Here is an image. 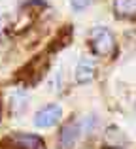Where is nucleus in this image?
<instances>
[{"mask_svg":"<svg viewBox=\"0 0 136 149\" xmlns=\"http://www.w3.org/2000/svg\"><path fill=\"white\" fill-rule=\"evenodd\" d=\"M89 4H91V0H70V8H72L74 11H83L89 8Z\"/></svg>","mask_w":136,"mask_h":149,"instance_id":"7","label":"nucleus"},{"mask_svg":"<svg viewBox=\"0 0 136 149\" xmlns=\"http://www.w3.org/2000/svg\"><path fill=\"white\" fill-rule=\"evenodd\" d=\"M95 72H96L95 62H93L89 57H83V58H80V62H77V66H76L74 79H76V83H80V85H87V83H91V81L95 79Z\"/></svg>","mask_w":136,"mask_h":149,"instance_id":"4","label":"nucleus"},{"mask_svg":"<svg viewBox=\"0 0 136 149\" xmlns=\"http://www.w3.org/2000/svg\"><path fill=\"white\" fill-rule=\"evenodd\" d=\"M11 142L19 149H45L42 138H38L34 134H15L11 136Z\"/></svg>","mask_w":136,"mask_h":149,"instance_id":"6","label":"nucleus"},{"mask_svg":"<svg viewBox=\"0 0 136 149\" xmlns=\"http://www.w3.org/2000/svg\"><path fill=\"white\" fill-rule=\"evenodd\" d=\"M61 117H63L61 106L59 104H47L34 113V125L38 128H51L61 121Z\"/></svg>","mask_w":136,"mask_h":149,"instance_id":"2","label":"nucleus"},{"mask_svg":"<svg viewBox=\"0 0 136 149\" xmlns=\"http://www.w3.org/2000/svg\"><path fill=\"white\" fill-rule=\"evenodd\" d=\"M89 47L96 57H114L117 53V44L110 29L106 26H95L89 32Z\"/></svg>","mask_w":136,"mask_h":149,"instance_id":"1","label":"nucleus"},{"mask_svg":"<svg viewBox=\"0 0 136 149\" xmlns=\"http://www.w3.org/2000/svg\"><path fill=\"white\" fill-rule=\"evenodd\" d=\"M81 132H83V128H81V121H68V123H64L63 127H61V134H59V142H61V147L63 149H72L76 146V142L80 140Z\"/></svg>","mask_w":136,"mask_h":149,"instance_id":"3","label":"nucleus"},{"mask_svg":"<svg viewBox=\"0 0 136 149\" xmlns=\"http://www.w3.org/2000/svg\"><path fill=\"white\" fill-rule=\"evenodd\" d=\"M112 8L119 19H136V0H114Z\"/></svg>","mask_w":136,"mask_h":149,"instance_id":"5","label":"nucleus"}]
</instances>
